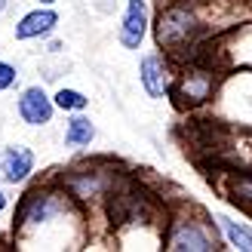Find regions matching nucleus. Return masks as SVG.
<instances>
[{"label":"nucleus","instance_id":"f257e3e1","mask_svg":"<svg viewBox=\"0 0 252 252\" xmlns=\"http://www.w3.org/2000/svg\"><path fill=\"white\" fill-rule=\"evenodd\" d=\"M12 237L22 246L40 243L43 249H77L90 237V216L56 179H49L25 191L19 200L12 216Z\"/></svg>","mask_w":252,"mask_h":252},{"label":"nucleus","instance_id":"f03ea898","mask_svg":"<svg viewBox=\"0 0 252 252\" xmlns=\"http://www.w3.org/2000/svg\"><path fill=\"white\" fill-rule=\"evenodd\" d=\"M151 34H154V43L163 53L172 62H179L182 56H188L191 46L209 37L212 28L197 0H166L157 12V19L151 22Z\"/></svg>","mask_w":252,"mask_h":252},{"label":"nucleus","instance_id":"7ed1b4c3","mask_svg":"<svg viewBox=\"0 0 252 252\" xmlns=\"http://www.w3.org/2000/svg\"><path fill=\"white\" fill-rule=\"evenodd\" d=\"M126 175L129 172L114 160H86V163H74V166L62 169L56 175V182L68 191V197L74 203L86 209V216H93L123 185Z\"/></svg>","mask_w":252,"mask_h":252},{"label":"nucleus","instance_id":"20e7f679","mask_svg":"<svg viewBox=\"0 0 252 252\" xmlns=\"http://www.w3.org/2000/svg\"><path fill=\"white\" fill-rule=\"evenodd\" d=\"M163 249L166 252H219L221 237L212 216L194 203H182L166 212L163 224Z\"/></svg>","mask_w":252,"mask_h":252},{"label":"nucleus","instance_id":"39448f33","mask_svg":"<svg viewBox=\"0 0 252 252\" xmlns=\"http://www.w3.org/2000/svg\"><path fill=\"white\" fill-rule=\"evenodd\" d=\"M212 117L224 126L252 129V71H228L212 98Z\"/></svg>","mask_w":252,"mask_h":252},{"label":"nucleus","instance_id":"423d86ee","mask_svg":"<svg viewBox=\"0 0 252 252\" xmlns=\"http://www.w3.org/2000/svg\"><path fill=\"white\" fill-rule=\"evenodd\" d=\"M216 46L224 71H252V22L216 34Z\"/></svg>","mask_w":252,"mask_h":252},{"label":"nucleus","instance_id":"0eeeda50","mask_svg":"<svg viewBox=\"0 0 252 252\" xmlns=\"http://www.w3.org/2000/svg\"><path fill=\"white\" fill-rule=\"evenodd\" d=\"M172 74H175V65L172 59L163 53H145L138 59V83H142V90L148 98H169V86H172Z\"/></svg>","mask_w":252,"mask_h":252},{"label":"nucleus","instance_id":"6e6552de","mask_svg":"<svg viewBox=\"0 0 252 252\" xmlns=\"http://www.w3.org/2000/svg\"><path fill=\"white\" fill-rule=\"evenodd\" d=\"M16 114L25 126L31 129H40V126H49L56 117V105H53V95H49L40 83H31L16 95Z\"/></svg>","mask_w":252,"mask_h":252},{"label":"nucleus","instance_id":"1a4fd4ad","mask_svg":"<svg viewBox=\"0 0 252 252\" xmlns=\"http://www.w3.org/2000/svg\"><path fill=\"white\" fill-rule=\"evenodd\" d=\"M151 31V9H148V0H126L123 3V16L117 25V40L123 49H142L145 37Z\"/></svg>","mask_w":252,"mask_h":252},{"label":"nucleus","instance_id":"9d476101","mask_svg":"<svg viewBox=\"0 0 252 252\" xmlns=\"http://www.w3.org/2000/svg\"><path fill=\"white\" fill-rule=\"evenodd\" d=\"M37 169V154L28 145H6L0 151V185L22 188L34 179Z\"/></svg>","mask_w":252,"mask_h":252},{"label":"nucleus","instance_id":"9b49d317","mask_svg":"<svg viewBox=\"0 0 252 252\" xmlns=\"http://www.w3.org/2000/svg\"><path fill=\"white\" fill-rule=\"evenodd\" d=\"M62 16L53 9V6H40L37 3L34 9H28L25 16L16 22V28H12V34H16L19 43H28V40H46V37H53L56 28H59Z\"/></svg>","mask_w":252,"mask_h":252},{"label":"nucleus","instance_id":"f8f14e48","mask_svg":"<svg viewBox=\"0 0 252 252\" xmlns=\"http://www.w3.org/2000/svg\"><path fill=\"white\" fill-rule=\"evenodd\" d=\"M221 185L219 191L237 203L246 216H252V172H237V169H221Z\"/></svg>","mask_w":252,"mask_h":252},{"label":"nucleus","instance_id":"ddd939ff","mask_svg":"<svg viewBox=\"0 0 252 252\" xmlns=\"http://www.w3.org/2000/svg\"><path fill=\"white\" fill-rule=\"evenodd\" d=\"M212 221H216L219 237H221V243L228 246V249H234V252H252V228H249L246 221H237L234 216H228V212H216Z\"/></svg>","mask_w":252,"mask_h":252},{"label":"nucleus","instance_id":"4468645a","mask_svg":"<svg viewBox=\"0 0 252 252\" xmlns=\"http://www.w3.org/2000/svg\"><path fill=\"white\" fill-rule=\"evenodd\" d=\"M95 123L93 117L86 114V111H77V114H68L65 120V135H62V142H65V148L71 151H83V148H90L95 142Z\"/></svg>","mask_w":252,"mask_h":252},{"label":"nucleus","instance_id":"2eb2a0df","mask_svg":"<svg viewBox=\"0 0 252 252\" xmlns=\"http://www.w3.org/2000/svg\"><path fill=\"white\" fill-rule=\"evenodd\" d=\"M53 105H56V111H62V114H77V111L90 108V98H86V93L74 90V86H62V90L53 93Z\"/></svg>","mask_w":252,"mask_h":252},{"label":"nucleus","instance_id":"dca6fc26","mask_svg":"<svg viewBox=\"0 0 252 252\" xmlns=\"http://www.w3.org/2000/svg\"><path fill=\"white\" fill-rule=\"evenodd\" d=\"M19 68L12 65V62H6V59H0V93H9V90H16L19 86Z\"/></svg>","mask_w":252,"mask_h":252},{"label":"nucleus","instance_id":"f3484780","mask_svg":"<svg viewBox=\"0 0 252 252\" xmlns=\"http://www.w3.org/2000/svg\"><path fill=\"white\" fill-rule=\"evenodd\" d=\"M9 203H12V200H9V194H6V188L0 185V216H3V212L9 209Z\"/></svg>","mask_w":252,"mask_h":252},{"label":"nucleus","instance_id":"a211bd4d","mask_svg":"<svg viewBox=\"0 0 252 252\" xmlns=\"http://www.w3.org/2000/svg\"><path fill=\"white\" fill-rule=\"evenodd\" d=\"M62 49H65V43H62V40H49V43H46V53H49V56H59Z\"/></svg>","mask_w":252,"mask_h":252},{"label":"nucleus","instance_id":"6ab92c4d","mask_svg":"<svg viewBox=\"0 0 252 252\" xmlns=\"http://www.w3.org/2000/svg\"><path fill=\"white\" fill-rule=\"evenodd\" d=\"M37 3H40V6H56L59 0H37Z\"/></svg>","mask_w":252,"mask_h":252},{"label":"nucleus","instance_id":"aec40b11","mask_svg":"<svg viewBox=\"0 0 252 252\" xmlns=\"http://www.w3.org/2000/svg\"><path fill=\"white\" fill-rule=\"evenodd\" d=\"M6 6H9V0H0V16L6 12Z\"/></svg>","mask_w":252,"mask_h":252}]
</instances>
